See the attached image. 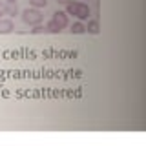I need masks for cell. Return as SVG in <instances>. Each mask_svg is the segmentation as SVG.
Segmentation results:
<instances>
[{
    "mask_svg": "<svg viewBox=\"0 0 146 146\" xmlns=\"http://www.w3.org/2000/svg\"><path fill=\"white\" fill-rule=\"evenodd\" d=\"M51 20L57 22V24L60 26V29L68 27V24H70V20H68V13H66V11H55L53 17H51Z\"/></svg>",
    "mask_w": 146,
    "mask_h": 146,
    "instance_id": "obj_3",
    "label": "cell"
},
{
    "mask_svg": "<svg viewBox=\"0 0 146 146\" xmlns=\"http://www.w3.org/2000/svg\"><path fill=\"white\" fill-rule=\"evenodd\" d=\"M6 4H17V0H4Z\"/></svg>",
    "mask_w": 146,
    "mask_h": 146,
    "instance_id": "obj_12",
    "label": "cell"
},
{
    "mask_svg": "<svg viewBox=\"0 0 146 146\" xmlns=\"http://www.w3.org/2000/svg\"><path fill=\"white\" fill-rule=\"evenodd\" d=\"M29 31H31V35H42V33H48V31H46V26H40V24L33 26V29H29Z\"/></svg>",
    "mask_w": 146,
    "mask_h": 146,
    "instance_id": "obj_10",
    "label": "cell"
},
{
    "mask_svg": "<svg viewBox=\"0 0 146 146\" xmlns=\"http://www.w3.org/2000/svg\"><path fill=\"white\" fill-rule=\"evenodd\" d=\"M6 15V2H0V18Z\"/></svg>",
    "mask_w": 146,
    "mask_h": 146,
    "instance_id": "obj_11",
    "label": "cell"
},
{
    "mask_svg": "<svg viewBox=\"0 0 146 146\" xmlns=\"http://www.w3.org/2000/svg\"><path fill=\"white\" fill-rule=\"evenodd\" d=\"M15 31V24L11 18H0V35H7Z\"/></svg>",
    "mask_w": 146,
    "mask_h": 146,
    "instance_id": "obj_4",
    "label": "cell"
},
{
    "mask_svg": "<svg viewBox=\"0 0 146 146\" xmlns=\"http://www.w3.org/2000/svg\"><path fill=\"white\" fill-rule=\"evenodd\" d=\"M42 13H40V9L36 7H27L22 11V20L26 22V24L29 26H36V24H42Z\"/></svg>",
    "mask_w": 146,
    "mask_h": 146,
    "instance_id": "obj_2",
    "label": "cell"
},
{
    "mask_svg": "<svg viewBox=\"0 0 146 146\" xmlns=\"http://www.w3.org/2000/svg\"><path fill=\"white\" fill-rule=\"evenodd\" d=\"M29 6L36 7V9H42V7L48 6V0H29Z\"/></svg>",
    "mask_w": 146,
    "mask_h": 146,
    "instance_id": "obj_9",
    "label": "cell"
},
{
    "mask_svg": "<svg viewBox=\"0 0 146 146\" xmlns=\"http://www.w3.org/2000/svg\"><path fill=\"white\" fill-rule=\"evenodd\" d=\"M99 20H88V26H86V33H91V35H97L99 33Z\"/></svg>",
    "mask_w": 146,
    "mask_h": 146,
    "instance_id": "obj_6",
    "label": "cell"
},
{
    "mask_svg": "<svg viewBox=\"0 0 146 146\" xmlns=\"http://www.w3.org/2000/svg\"><path fill=\"white\" fill-rule=\"evenodd\" d=\"M57 2H58V4H68L70 0H57Z\"/></svg>",
    "mask_w": 146,
    "mask_h": 146,
    "instance_id": "obj_13",
    "label": "cell"
},
{
    "mask_svg": "<svg viewBox=\"0 0 146 146\" xmlns=\"http://www.w3.org/2000/svg\"><path fill=\"white\" fill-rule=\"evenodd\" d=\"M46 31H48V33H53V35H58L60 33V26L57 24V22H53V20H49L48 24H46Z\"/></svg>",
    "mask_w": 146,
    "mask_h": 146,
    "instance_id": "obj_7",
    "label": "cell"
},
{
    "mask_svg": "<svg viewBox=\"0 0 146 146\" xmlns=\"http://www.w3.org/2000/svg\"><path fill=\"white\" fill-rule=\"evenodd\" d=\"M66 13L68 15H73L75 18H79V20H86V18L90 17V7H88V4H84V2L70 0V2L66 4Z\"/></svg>",
    "mask_w": 146,
    "mask_h": 146,
    "instance_id": "obj_1",
    "label": "cell"
},
{
    "mask_svg": "<svg viewBox=\"0 0 146 146\" xmlns=\"http://www.w3.org/2000/svg\"><path fill=\"white\" fill-rule=\"evenodd\" d=\"M70 31H71L73 35H84V33H86V26L82 24V20H79V22H75V24L71 26Z\"/></svg>",
    "mask_w": 146,
    "mask_h": 146,
    "instance_id": "obj_5",
    "label": "cell"
},
{
    "mask_svg": "<svg viewBox=\"0 0 146 146\" xmlns=\"http://www.w3.org/2000/svg\"><path fill=\"white\" fill-rule=\"evenodd\" d=\"M17 13H18L17 4H6V15H7V17H15Z\"/></svg>",
    "mask_w": 146,
    "mask_h": 146,
    "instance_id": "obj_8",
    "label": "cell"
}]
</instances>
